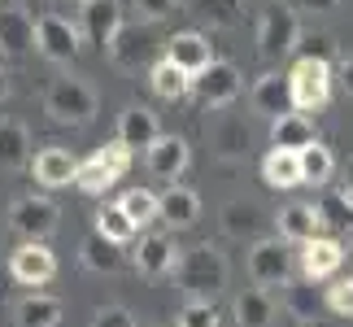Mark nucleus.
<instances>
[{
    "mask_svg": "<svg viewBox=\"0 0 353 327\" xmlns=\"http://www.w3.org/2000/svg\"><path fill=\"white\" fill-rule=\"evenodd\" d=\"M170 275L188 297L214 301L227 288V257L219 244H192V249H179V262H174Z\"/></svg>",
    "mask_w": 353,
    "mask_h": 327,
    "instance_id": "f257e3e1",
    "label": "nucleus"
},
{
    "mask_svg": "<svg viewBox=\"0 0 353 327\" xmlns=\"http://www.w3.org/2000/svg\"><path fill=\"white\" fill-rule=\"evenodd\" d=\"M283 79H288V101H292V109H301V114H314V109H323V105L332 101L336 75H332V61H323V57L301 52Z\"/></svg>",
    "mask_w": 353,
    "mask_h": 327,
    "instance_id": "f03ea898",
    "label": "nucleus"
},
{
    "mask_svg": "<svg viewBox=\"0 0 353 327\" xmlns=\"http://www.w3.org/2000/svg\"><path fill=\"white\" fill-rule=\"evenodd\" d=\"M97 88L88 83V79H74V75H65V79H52L48 92H44V114L52 122H70V127H83V122L97 118Z\"/></svg>",
    "mask_w": 353,
    "mask_h": 327,
    "instance_id": "7ed1b4c3",
    "label": "nucleus"
},
{
    "mask_svg": "<svg viewBox=\"0 0 353 327\" xmlns=\"http://www.w3.org/2000/svg\"><path fill=\"white\" fill-rule=\"evenodd\" d=\"M127 166H131V148L114 135V140L101 144L88 161H79L74 188H79V192H88V197H105V192H110V188L122 179V175H127Z\"/></svg>",
    "mask_w": 353,
    "mask_h": 327,
    "instance_id": "20e7f679",
    "label": "nucleus"
},
{
    "mask_svg": "<svg viewBox=\"0 0 353 327\" xmlns=\"http://www.w3.org/2000/svg\"><path fill=\"white\" fill-rule=\"evenodd\" d=\"M296 39H301V18H296V9L283 5V0L266 5L262 22H257V57L262 61H283L296 48Z\"/></svg>",
    "mask_w": 353,
    "mask_h": 327,
    "instance_id": "39448f33",
    "label": "nucleus"
},
{
    "mask_svg": "<svg viewBox=\"0 0 353 327\" xmlns=\"http://www.w3.org/2000/svg\"><path fill=\"white\" fill-rule=\"evenodd\" d=\"M249 279L262 288H283L292 279V249L279 236H257L249 244Z\"/></svg>",
    "mask_w": 353,
    "mask_h": 327,
    "instance_id": "423d86ee",
    "label": "nucleus"
},
{
    "mask_svg": "<svg viewBox=\"0 0 353 327\" xmlns=\"http://www.w3.org/2000/svg\"><path fill=\"white\" fill-rule=\"evenodd\" d=\"M79 26L70 22V18H61V13H39L35 18V48H39V57L44 61H74L79 57Z\"/></svg>",
    "mask_w": 353,
    "mask_h": 327,
    "instance_id": "0eeeda50",
    "label": "nucleus"
},
{
    "mask_svg": "<svg viewBox=\"0 0 353 327\" xmlns=\"http://www.w3.org/2000/svg\"><path fill=\"white\" fill-rule=\"evenodd\" d=\"M9 275L22 284V288H44V284L57 275V253L48 249V240H22L18 249L9 253Z\"/></svg>",
    "mask_w": 353,
    "mask_h": 327,
    "instance_id": "6e6552de",
    "label": "nucleus"
},
{
    "mask_svg": "<svg viewBox=\"0 0 353 327\" xmlns=\"http://www.w3.org/2000/svg\"><path fill=\"white\" fill-rule=\"evenodd\" d=\"M57 206H52L48 197H18L9 206V227L13 236L22 240H48L52 231H57Z\"/></svg>",
    "mask_w": 353,
    "mask_h": 327,
    "instance_id": "1a4fd4ad",
    "label": "nucleus"
},
{
    "mask_svg": "<svg viewBox=\"0 0 353 327\" xmlns=\"http://www.w3.org/2000/svg\"><path fill=\"white\" fill-rule=\"evenodd\" d=\"M205 140H210V148H214L223 161L249 157V148H253V135H249V127H244V118H240V114H227V105L210 114V122H205Z\"/></svg>",
    "mask_w": 353,
    "mask_h": 327,
    "instance_id": "9d476101",
    "label": "nucleus"
},
{
    "mask_svg": "<svg viewBox=\"0 0 353 327\" xmlns=\"http://www.w3.org/2000/svg\"><path fill=\"white\" fill-rule=\"evenodd\" d=\"M240 88H244L240 70H236L232 61H219V57H214L205 70L192 79V92L201 97V105H205V109H223V105H232V101L240 97Z\"/></svg>",
    "mask_w": 353,
    "mask_h": 327,
    "instance_id": "9b49d317",
    "label": "nucleus"
},
{
    "mask_svg": "<svg viewBox=\"0 0 353 327\" xmlns=\"http://www.w3.org/2000/svg\"><path fill=\"white\" fill-rule=\"evenodd\" d=\"M301 275L310 279V284H319V279H332L336 270L345 266V244L336 240V236H310V240H301Z\"/></svg>",
    "mask_w": 353,
    "mask_h": 327,
    "instance_id": "f8f14e48",
    "label": "nucleus"
},
{
    "mask_svg": "<svg viewBox=\"0 0 353 327\" xmlns=\"http://www.w3.org/2000/svg\"><path fill=\"white\" fill-rule=\"evenodd\" d=\"M188 161H192V148H188L183 135H157V140L144 148L148 175H153V179H166V184L179 179V175L188 170Z\"/></svg>",
    "mask_w": 353,
    "mask_h": 327,
    "instance_id": "ddd939ff",
    "label": "nucleus"
},
{
    "mask_svg": "<svg viewBox=\"0 0 353 327\" xmlns=\"http://www.w3.org/2000/svg\"><path fill=\"white\" fill-rule=\"evenodd\" d=\"M79 13H83L88 44H97V48H110V39L127 26V9H122V0H83Z\"/></svg>",
    "mask_w": 353,
    "mask_h": 327,
    "instance_id": "4468645a",
    "label": "nucleus"
},
{
    "mask_svg": "<svg viewBox=\"0 0 353 327\" xmlns=\"http://www.w3.org/2000/svg\"><path fill=\"white\" fill-rule=\"evenodd\" d=\"M31 170H35V184H44L48 192H57V188H70L74 184L79 157L70 153V148H61V144H48V148H39V153H35Z\"/></svg>",
    "mask_w": 353,
    "mask_h": 327,
    "instance_id": "2eb2a0df",
    "label": "nucleus"
},
{
    "mask_svg": "<svg viewBox=\"0 0 353 327\" xmlns=\"http://www.w3.org/2000/svg\"><path fill=\"white\" fill-rule=\"evenodd\" d=\"M174 262H179V249H174L170 236H161V231H153V236H140V249H135V270H140L144 279H166Z\"/></svg>",
    "mask_w": 353,
    "mask_h": 327,
    "instance_id": "dca6fc26",
    "label": "nucleus"
},
{
    "mask_svg": "<svg viewBox=\"0 0 353 327\" xmlns=\"http://www.w3.org/2000/svg\"><path fill=\"white\" fill-rule=\"evenodd\" d=\"M201 218V197L192 192V188H183V184H170L166 192L157 197V223H166L174 231H183V227H192Z\"/></svg>",
    "mask_w": 353,
    "mask_h": 327,
    "instance_id": "f3484780",
    "label": "nucleus"
},
{
    "mask_svg": "<svg viewBox=\"0 0 353 327\" xmlns=\"http://www.w3.org/2000/svg\"><path fill=\"white\" fill-rule=\"evenodd\" d=\"M114 135L131 148V153H140V148H148V144L161 135L157 114H153L148 105H127V109L118 114V131H114Z\"/></svg>",
    "mask_w": 353,
    "mask_h": 327,
    "instance_id": "a211bd4d",
    "label": "nucleus"
},
{
    "mask_svg": "<svg viewBox=\"0 0 353 327\" xmlns=\"http://www.w3.org/2000/svg\"><path fill=\"white\" fill-rule=\"evenodd\" d=\"M35 48V18L22 5L0 9V52L5 57H22Z\"/></svg>",
    "mask_w": 353,
    "mask_h": 327,
    "instance_id": "6ab92c4d",
    "label": "nucleus"
},
{
    "mask_svg": "<svg viewBox=\"0 0 353 327\" xmlns=\"http://www.w3.org/2000/svg\"><path fill=\"white\" fill-rule=\"evenodd\" d=\"M166 57L179 66V70H188V75L196 79V75L214 61V44H210V39L201 35V31H179V35H174L170 44H166Z\"/></svg>",
    "mask_w": 353,
    "mask_h": 327,
    "instance_id": "aec40b11",
    "label": "nucleus"
},
{
    "mask_svg": "<svg viewBox=\"0 0 353 327\" xmlns=\"http://www.w3.org/2000/svg\"><path fill=\"white\" fill-rule=\"evenodd\" d=\"M275 227H279V240L301 244V240H310V236L323 231V218L314 210V201H292V206H283L275 214Z\"/></svg>",
    "mask_w": 353,
    "mask_h": 327,
    "instance_id": "412c9836",
    "label": "nucleus"
},
{
    "mask_svg": "<svg viewBox=\"0 0 353 327\" xmlns=\"http://www.w3.org/2000/svg\"><path fill=\"white\" fill-rule=\"evenodd\" d=\"M219 223H223V236H232V240H257L266 227V214L253 201H227L219 210Z\"/></svg>",
    "mask_w": 353,
    "mask_h": 327,
    "instance_id": "4be33fe9",
    "label": "nucleus"
},
{
    "mask_svg": "<svg viewBox=\"0 0 353 327\" xmlns=\"http://www.w3.org/2000/svg\"><path fill=\"white\" fill-rule=\"evenodd\" d=\"M262 184L275 188V192H292L301 188V161H296V148H275L262 157Z\"/></svg>",
    "mask_w": 353,
    "mask_h": 327,
    "instance_id": "5701e85b",
    "label": "nucleus"
},
{
    "mask_svg": "<svg viewBox=\"0 0 353 327\" xmlns=\"http://www.w3.org/2000/svg\"><path fill=\"white\" fill-rule=\"evenodd\" d=\"M310 140H319V131L301 109H283V114L270 118V144L275 148H305Z\"/></svg>",
    "mask_w": 353,
    "mask_h": 327,
    "instance_id": "b1692460",
    "label": "nucleus"
},
{
    "mask_svg": "<svg viewBox=\"0 0 353 327\" xmlns=\"http://www.w3.org/2000/svg\"><path fill=\"white\" fill-rule=\"evenodd\" d=\"M31 166V135L18 118H0V170H26Z\"/></svg>",
    "mask_w": 353,
    "mask_h": 327,
    "instance_id": "393cba45",
    "label": "nucleus"
},
{
    "mask_svg": "<svg viewBox=\"0 0 353 327\" xmlns=\"http://www.w3.org/2000/svg\"><path fill=\"white\" fill-rule=\"evenodd\" d=\"M110 61L118 66V70L135 75L148 61V35L140 31V26H122V31L110 39Z\"/></svg>",
    "mask_w": 353,
    "mask_h": 327,
    "instance_id": "a878e982",
    "label": "nucleus"
},
{
    "mask_svg": "<svg viewBox=\"0 0 353 327\" xmlns=\"http://www.w3.org/2000/svg\"><path fill=\"white\" fill-rule=\"evenodd\" d=\"M122 244H114V240H105L97 227L83 236V244H79V262H83L92 275H114V270L122 266Z\"/></svg>",
    "mask_w": 353,
    "mask_h": 327,
    "instance_id": "bb28decb",
    "label": "nucleus"
},
{
    "mask_svg": "<svg viewBox=\"0 0 353 327\" xmlns=\"http://www.w3.org/2000/svg\"><path fill=\"white\" fill-rule=\"evenodd\" d=\"M249 105H253V114H262V118H275V114H283V109H292V101H288V79L283 75H262L253 83V92H249Z\"/></svg>",
    "mask_w": 353,
    "mask_h": 327,
    "instance_id": "cd10ccee",
    "label": "nucleus"
},
{
    "mask_svg": "<svg viewBox=\"0 0 353 327\" xmlns=\"http://www.w3.org/2000/svg\"><path fill=\"white\" fill-rule=\"evenodd\" d=\"M148 88H153V97H161V101H183L188 92H192V75L179 70L170 57H161V61L148 66Z\"/></svg>",
    "mask_w": 353,
    "mask_h": 327,
    "instance_id": "c85d7f7f",
    "label": "nucleus"
},
{
    "mask_svg": "<svg viewBox=\"0 0 353 327\" xmlns=\"http://www.w3.org/2000/svg\"><path fill=\"white\" fill-rule=\"evenodd\" d=\"M236 323L240 327H270L275 323V297H270V288H244L236 297Z\"/></svg>",
    "mask_w": 353,
    "mask_h": 327,
    "instance_id": "c756f323",
    "label": "nucleus"
},
{
    "mask_svg": "<svg viewBox=\"0 0 353 327\" xmlns=\"http://www.w3.org/2000/svg\"><path fill=\"white\" fill-rule=\"evenodd\" d=\"M13 323L18 327H61V301L57 297H44V293H31L18 301Z\"/></svg>",
    "mask_w": 353,
    "mask_h": 327,
    "instance_id": "7c9ffc66",
    "label": "nucleus"
},
{
    "mask_svg": "<svg viewBox=\"0 0 353 327\" xmlns=\"http://www.w3.org/2000/svg\"><path fill=\"white\" fill-rule=\"evenodd\" d=\"M314 210L323 218V227L353 231V197L345 192V188H323V192L314 197Z\"/></svg>",
    "mask_w": 353,
    "mask_h": 327,
    "instance_id": "2f4dec72",
    "label": "nucleus"
},
{
    "mask_svg": "<svg viewBox=\"0 0 353 327\" xmlns=\"http://www.w3.org/2000/svg\"><path fill=\"white\" fill-rule=\"evenodd\" d=\"M296 161H301V184H314L323 188L336 175V157H332V148L327 144H319V140H310L305 148H296Z\"/></svg>",
    "mask_w": 353,
    "mask_h": 327,
    "instance_id": "473e14b6",
    "label": "nucleus"
},
{
    "mask_svg": "<svg viewBox=\"0 0 353 327\" xmlns=\"http://www.w3.org/2000/svg\"><path fill=\"white\" fill-rule=\"evenodd\" d=\"M192 13L214 31H232L244 22V0H192Z\"/></svg>",
    "mask_w": 353,
    "mask_h": 327,
    "instance_id": "72a5a7b5",
    "label": "nucleus"
},
{
    "mask_svg": "<svg viewBox=\"0 0 353 327\" xmlns=\"http://www.w3.org/2000/svg\"><path fill=\"white\" fill-rule=\"evenodd\" d=\"M92 227H97L105 240H114V244H131L135 236H140V227H135L131 218L118 210V201H114V206H101V210H97V223H92Z\"/></svg>",
    "mask_w": 353,
    "mask_h": 327,
    "instance_id": "f704fd0d",
    "label": "nucleus"
},
{
    "mask_svg": "<svg viewBox=\"0 0 353 327\" xmlns=\"http://www.w3.org/2000/svg\"><path fill=\"white\" fill-rule=\"evenodd\" d=\"M118 210L127 214L135 227H148V223H157V192H148V188H131V192L118 197Z\"/></svg>",
    "mask_w": 353,
    "mask_h": 327,
    "instance_id": "c9c22d12",
    "label": "nucleus"
},
{
    "mask_svg": "<svg viewBox=\"0 0 353 327\" xmlns=\"http://www.w3.org/2000/svg\"><path fill=\"white\" fill-rule=\"evenodd\" d=\"M283 310L296 319V323H314V310H319V301H314V284H283Z\"/></svg>",
    "mask_w": 353,
    "mask_h": 327,
    "instance_id": "e433bc0d",
    "label": "nucleus"
},
{
    "mask_svg": "<svg viewBox=\"0 0 353 327\" xmlns=\"http://www.w3.org/2000/svg\"><path fill=\"white\" fill-rule=\"evenodd\" d=\"M179 327H219V310H214V301H201V297H188V306L179 310V319H174Z\"/></svg>",
    "mask_w": 353,
    "mask_h": 327,
    "instance_id": "4c0bfd02",
    "label": "nucleus"
},
{
    "mask_svg": "<svg viewBox=\"0 0 353 327\" xmlns=\"http://www.w3.org/2000/svg\"><path fill=\"white\" fill-rule=\"evenodd\" d=\"M323 306H327L332 315H341V319H353V275L349 279H332L327 288H323Z\"/></svg>",
    "mask_w": 353,
    "mask_h": 327,
    "instance_id": "58836bf2",
    "label": "nucleus"
},
{
    "mask_svg": "<svg viewBox=\"0 0 353 327\" xmlns=\"http://www.w3.org/2000/svg\"><path fill=\"white\" fill-rule=\"evenodd\" d=\"M127 5H131V13L140 22H161L166 13L179 9V0H127Z\"/></svg>",
    "mask_w": 353,
    "mask_h": 327,
    "instance_id": "ea45409f",
    "label": "nucleus"
},
{
    "mask_svg": "<svg viewBox=\"0 0 353 327\" xmlns=\"http://www.w3.org/2000/svg\"><path fill=\"white\" fill-rule=\"evenodd\" d=\"M88 327H135V319H131L127 306H97Z\"/></svg>",
    "mask_w": 353,
    "mask_h": 327,
    "instance_id": "a19ab883",
    "label": "nucleus"
},
{
    "mask_svg": "<svg viewBox=\"0 0 353 327\" xmlns=\"http://www.w3.org/2000/svg\"><path fill=\"white\" fill-rule=\"evenodd\" d=\"M296 44H301L310 57H323V61H332V57H336V39H332V35H301Z\"/></svg>",
    "mask_w": 353,
    "mask_h": 327,
    "instance_id": "79ce46f5",
    "label": "nucleus"
},
{
    "mask_svg": "<svg viewBox=\"0 0 353 327\" xmlns=\"http://www.w3.org/2000/svg\"><path fill=\"white\" fill-rule=\"evenodd\" d=\"M336 83H341L345 88V97H353V52H349V57H341V66H336Z\"/></svg>",
    "mask_w": 353,
    "mask_h": 327,
    "instance_id": "37998d69",
    "label": "nucleus"
},
{
    "mask_svg": "<svg viewBox=\"0 0 353 327\" xmlns=\"http://www.w3.org/2000/svg\"><path fill=\"white\" fill-rule=\"evenodd\" d=\"M296 9H305V13H332V9H341V0H296Z\"/></svg>",
    "mask_w": 353,
    "mask_h": 327,
    "instance_id": "c03bdc74",
    "label": "nucleus"
},
{
    "mask_svg": "<svg viewBox=\"0 0 353 327\" xmlns=\"http://www.w3.org/2000/svg\"><path fill=\"white\" fill-rule=\"evenodd\" d=\"M345 192H349V197H353V157H349V161H345Z\"/></svg>",
    "mask_w": 353,
    "mask_h": 327,
    "instance_id": "a18cd8bd",
    "label": "nucleus"
},
{
    "mask_svg": "<svg viewBox=\"0 0 353 327\" xmlns=\"http://www.w3.org/2000/svg\"><path fill=\"white\" fill-rule=\"evenodd\" d=\"M9 97V75H5V66H0V101Z\"/></svg>",
    "mask_w": 353,
    "mask_h": 327,
    "instance_id": "49530a36",
    "label": "nucleus"
},
{
    "mask_svg": "<svg viewBox=\"0 0 353 327\" xmlns=\"http://www.w3.org/2000/svg\"><path fill=\"white\" fill-rule=\"evenodd\" d=\"M13 5H22V9H31V5H39V0H13Z\"/></svg>",
    "mask_w": 353,
    "mask_h": 327,
    "instance_id": "de8ad7c7",
    "label": "nucleus"
},
{
    "mask_svg": "<svg viewBox=\"0 0 353 327\" xmlns=\"http://www.w3.org/2000/svg\"><path fill=\"white\" fill-rule=\"evenodd\" d=\"M345 262H349V266H353V240H349V249H345Z\"/></svg>",
    "mask_w": 353,
    "mask_h": 327,
    "instance_id": "09e8293b",
    "label": "nucleus"
},
{
    "mask_svg": "<svg viewBox=\"0 0 353 327\" xmlns=\"http://www.w3.org/2000/svg\"><path fill=\"white\" fill-rule=\"evenodd\" d=\"M157 327H179V323H157Z\"/></svg>",
    "mask_w": 353,
    "mask_h": 327,
    "instance_id": "8fccbe9b",
    "label": "nucleus"
},
{
    "mask_svg": "<svg viewBox=\"0 0 353 327\" xmlns=\"http://www.w3.org/2000/svg\"><path fill=\"white\" fill-rule=\"evenodd\" d=\"M70 5H83V0H70Z\"/></svg>",
    "mask_w": 353,
    "mask_h": 327,
    "instance_id": "3c124183",
    "label": "nucleus"
},
{
    "mask_svg": "<svg viewBox=\"0 0 353 327\" xmlns=\"http://www.w3.org/2000/svg\"><path fill=\"white\" fill-rule=\"evenodd\" d=\"M219 327H223V323H219Z\"/></svg>",
    "mask_w": 353,
    "mask_h": 327,
    "instance_id": "603ef678",
    "label": "nucleus"
}]
</instances>
